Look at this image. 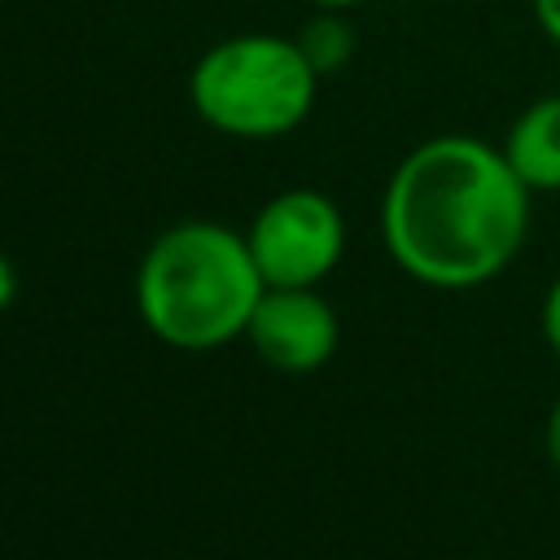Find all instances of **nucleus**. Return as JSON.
Here are the masks:
<instances>
[{"label":"nucleus","instance_id":"9","mask_svg":"<svg viewBox=\"0 0 560 560\" xmlns=\"http://www.w3.org/2000/svg\"><path fill=\"white\" fill-rule=\"evenodd\" d=\"M529 9H534L538 31L560 48V0H529Z\"/></svg>","mask_w":560,"mask_h":560},{"label":"nucleus","instance_id":"1","mask_svg":"<svg viewBox=\"0 0 560 560\" xmlns=\"http://www.w3.org/2000/svg\"><path fill=\"white\" fill-rule=\"evenodd\" d=\"M529 188L508 153L477 136H433L389 175L381 236L389 258L429 289H477L525 245Z\"/></svg>","mask_w":560,"mask_h":560},{"label":"nucleus","instance_id":"12","mask_svg":"<svg viewBox=\"0 0 560 560\" xmlns=\"http://www.w3.org/2000/svg\"><path fill=\"white\" fill-rule=\"evenodd\" d=\"M315 9H332V13H346V9H359V4H368V0H311Z\"/></svg>","mask_w":560,"mask_h":560},{"label":"nucleus","instance_id":"2","mask_svg":"<svg viewBox=\"0 0 560 560\" xmlns=\"http://www.w3.org/2000/svg\"><path fill=\"white\" fill-rule=\"evenodd\" d=\"M262 293L267 280L249 241L206 219L166 228L136 271L140 319L175 350H219L245 337Z\"/></svg>","mask_w":560,"mask_h":560},{"label":"nucleus","instance_id":"6","mask_svg":"<svg viewBox=\"0 0 560 560\" xmlns=\"http://www.w3.org/2000/svg\"><path fill=\"white\" fill-rule=\"evenodd\" d=\"M503 153L529 192H560V92L529 101L512 118Z\"/></svg>","mask_w":560,"mask_h":560},{"label":"nucleus","instance_id":"10","mask_svg":"<svg viewBox=\"0 0 560 560\" xmlns=\"http://www.w3.org/2000/svg\"><path fill=\"white\" fill-rule=\"evenodd\" d=\"M542 442H547V455H551V464L560 468V398H556V407H551V416H547Z\"/></svg>","mask_w":560,"mask_h":560},{"label":"nucleus","instance_id":"3","mask_svg":"<svg viewBox=\"0 0 560 560\" xmlns=\"http://www.w3.org/2000/svg\"><path fill=\"white\" fill-rule=\"evenodd\" d=\"M319 70L298 39L232 35L206 48L188 74L197 118L236 140L289 136L315 109Z\"/></svg>","mask_w":560,"mask_h":560},{"label":"nucleus","instance_id":"7","mask_svg":"<svg viewBox=\"0 0 560 560\" xmlns=\"http://www.w3.org/2000/svg\"><path fill=\"white\" fill-rule=\"evenodd\" d=\"M298 44H302V52L311 57V66H315L319 74H328V70H341V66L350 61V52H354V31H350L332 9H324V18H315V22L298 35Z\"/></svg>","mask_w":560,"mask_h":560},{"label":"nucleus","instance_id":"8","mask_svg":"<svg viewBox=\"0 0 560 560\" xmlns=\"http://www.w3.org/2000/svg\"><path fill=\"white\" fill-rule=\"evenodd\" d=\"M542 337H547V346L560 354V276L551 280V289H547V298H542Z\"/></svg>","mask_w":560,"mask_h":560},{"label":"nucleus","instance_id":"11","mask_svg":"<svg viewBox=\"0 0 560 560\" xmlns=\"http://www.w3.org/2000/svg\"><path fill=\"white\" fill-rule=\"evenodd\" d=\"M13 293H18V271H13V262L0 254V311H9Z\"/></svg>","mask_w":560,"mask_h":560},{"label":"nucleus","instance_id":"5","mask_svg":"<svg viewBox=\"0 0 560 560\" xmlns=\"http://www.w3.org/2000/svg\"><path fill=\"white\" fill-rule=\"evenodd\" d=\"M254 354L280 372H315L332 359L341 341L337 311L328 298L315 293V284L302 289H267L254 306V319L245 328Z\"/></svg>","mask_w":560,"mask_h":560},{"label":"nucleus","instance_id":"4","mask_svg":"<svg viewBox=\"0 0 560 560\" xmlns=\"http://www.w3.org/2000/svg\"><path fill=\"white\" fill-rule=\"evenodd\" d=\"M245 241L267 289H302L319 284L341 262L346 223L332 197L315 188H289L254 214Z\"/></svg>","mask_w":560,"mask_h":560}]
</instances>
